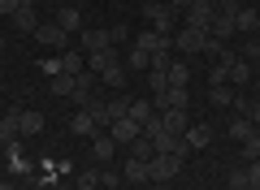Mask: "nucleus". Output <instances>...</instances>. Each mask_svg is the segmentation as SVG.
I'll return each instance as SVG.
<instances>
[{"label":"nucleus","mask_w":260,"mask_h":190,"mask_svg":"<svg viewBox=\"0 0 260 190\" xmlns=\"http://www.w3.org/2000/svg\"><path fill=\"white\" fill-rule=\"evenodd\" d=\"M121 177H126L130 186H143V181H152V177H148V160H135V156H130V160L121 164Z\"/></svg>","instance_id":"a211bd4d"},{"label":"nucleus","mask_w":260,"mask_h":190,"mask_svg":"<svg viewBox=\"0 0 260 190\" xmlns=\"http://www.w3.org/2000/svg\"><path fill=\"white\" fill-rule=\"evenodd\" d=\"M148 87H152V95H160V91H169V78H165V69H152Z\"/></svg>","instance_id":"c9c22d12"},{"label":"nucleus","mask_w":260,"mask_h":190,"mask_svg":"<svg viewBox=\"0 0 260 190\" xmlns=\"http://www.w3.org/2000/svg\"><path fill=\"white\" fill-rule=\"evenodd\" d=\"M221 52H225V44L208 35V39H204V56H217V61H221Z\"/></svg>","instance_id":"4c0bfd02"},{"label":"nucleus","mask_w":260,"mask_h":190,"mask_svg":"<svg viewBox=\"0 0 260 190\" xmlns=\"http://www.w3.org/2000/svg\"><path fill=\"white\" fill-rule=\"evenodd\" d=\"M256 100H260V73H256Z\"/></svg>","instance_id":"a18cd8bd"},{"label":"nucleus","mask_w":260,"mask_h":190,"mask_svg":"<svg viewBox=\"0 0 260 190\" xmlns=\"http://www.w3.org/2000/svg\"><path fill=\"white\" fill-rule=\"evenodd\" d=\"M18 112H22V108H13V112H5V117H0V147H9V143H18V138H22Z\"/></svg>","instance_id":"2eb2a0df"},{"label":"nucleus","mask_w":260,"mask_h":190,"mask_svg":"<svg viewBox=\"0 0 260 190\" xmlns=\"http://www.w3.org/2000/svg\"><path fill=\"white\" fill-rule=\"evenodd\" d=\"M13 26H18V30H26V35H35V26H39V18H35V5H22V9L13 13Z\"/></svg>","instance_id":"bb28decb"},{"label":"nucleus","mask_w":260,"mask_h":190,"mask_svg":"<svg viewBox=\"0 0 260 190\" xmlns=\"http://www.w3.org/2000/svg\"><path fill=\"white\" fill-rule=\"evenodd\" d=\"M186 147H191V151H200V147H208L213 143V126H204V121H200V126H186Z\"/></svg>","instance_id":"6ab92c4d"},{"label":"nucleus","mask_w":260,"mask_h":190,"mask_svg":"<svg viewBox=\"0 0 260 190\" xmlns=\"http://www.w3.org/2000/svg\"><path fill=\"white\" fill-rule=\"evenodd\" d=\"M70 134H78V138H91V134H100L87 108H78V112H74V121H70Z\"/></svg>","instance_id":"aec40b11"},{"label":"nucleus","mask_w":260,"mask_h":190,"mask_svg":"<svg viewBox=\"0 0 260 190\" xmlns=\"http://www.w3.org/2000/svg\"><path fill=\"white\" fill-rule=\"evenodd\" d=\"M256 26H260V13L247 9V5H239V13H234V30H239V35H251Z\"/></svg>","instance_id":"412c9836"},{"label":"nucleus","mask_w":260,"mask_h":190,"mask_svg":"<svg viewBox=\"0 0 260 190\" xmlns=\"http://www.w3.org/2000/svg\"><path fill=\"white\" fill-rule=\"evenodd\" d=\"M113 65H121L117 48H100V52H87V69H91V73H104V69H113Z\"/></svg>","instance_id":"9d476101"},{"label":"nucleus","mask_w":260,"mask_h":190,"mask_svg":"<svg viewBox=\"0 0 260 190\" xmlns=\"http://www.w3.org/2000/svg\"><path fill=\"white\" fill-rule=\"evenodd\" d=\"M234 95H239V87H230V82H221V87H208V100H213L217 108H230Z\"/></svg>","instance_id":"393cba45"},{"label":"nucleus","mask_w":260,"mask_h":190,"mask_svg":"<svg viewBox=\"0 0 260 190\" xmlns=\"http://www.w3.org/2000/svg\"><path fill=\"white\" fill-rule=\"evenodd\" d=\"M143 18H148L152 30H160V35H174V30L182 26V13L169 9V5H160V0H148V5H143Z\"/></svg>","instance_id":"f257e3e1"},{"label":"nucleus","mask_w":260,"mask_h":190,"mask_svg":"<svg viewBox=\"0 0 260 190\" xmlns=\"http://www.w3.org/2000/svg\"><path fill=\"white\" fill-rule=\"evenodd\" d=\"M225 134H230L234 143H247V138L256 134V126H251V117H234L230 126H225Z\"/></svg>","instance_id":"b1692460"},{"label":"nucleus","mask_w":260,"mask_h":190,"mask_svg":"<svg viewBox=\"0 0 260 190\" xmlns=\"http://www.w3.org/2000/svg\"><path fill=\"white\" fill-rule=\"evenodd\" d=\"M126 151L135 156V160H152V156H156V143H152L148 134H139V138H135V143L126 147Z\"/></svg>","instance_id":"c756f323"},{"label":"nucleus","mask_w":260,"mask_h":190,"mask_svg":"<svg viewBox=\"0 0 260 190\" xmlns=\"http://www.w3.org/2000/svg\"><path fill=\"white\" fill-rule=\"evenodd\" d=\"M18 126H22V134H39V130H44V112H39V108H22L18 112Z\"/></svg>","instance_id":"5701e85b"},{"label":"nucleus","mask_w":260,"mask_h":190,"mask_svg":"<svg viewBox=\"0 0 260 190\" xmlns=\"http://www.w3.org/2000/svg\"><path fill=\"white\" fill-rule=\"evenodd\" d=\"M35 39H39L44 48H56V52H70V35H65V30L56 26V22H52V26H35Z\"/></svg>","instance_id":"1a4fd4ad"},{"label":"nucleus","mask_w":260,"mask_h":190,"mask_svg":"<svg viewBox=\"0 0 260 190\" xmlns=\"http://www.w3.org/2000/svg\"><path fill=\"white\" fill-rule=\"evenodd\" d=\"M135 48H143V52L148 56H169L174 52V35H160V30H139V35H135Z\"/></svg>","instance_id":"7ed1b4c3"},{"label":"nucleus","mask_w":260,"mask_h":190,"mask_svg":"<svg viewBox=\"0 0 260 190\" xmlns=\"http://www.w3.org/2000/svg\"><path fill=\"white\" fill-rule=\"evenodd\" d=\"M247 181H251V190L260 186V160H247Z\"/></svg>","instance_id":"58836bf2"},{"label":"nucleus","mask_w":260,"mask_h":190,"mask_svg":"<svg viewBox=\"0 0 260 190\" xmlns=\"http://www.w3.org/2000/svg\"><path fill=\"white\" fill-rule=\"evenodd\" d=\"M109 35H113V44H126L130 30H126V26H109Z\"/></svg>","instance_id":"ea45409f"},{"label":"nucleus","mask_w":260,"mask_h":190,"mask_svg":"<svg viewBox=\"0 0 260 190\" xmlns=\"http://www.w3.org/2000/svg\"><path fill=\"white\" fill-rule=\"evenodd\" d=\"M156 117L165 121V130H169V134H186V126H191V117H186V108H160Z\"/></svg>","instance_id":"ddd939ff"},{"label":"nucleus","mask_w":260,"mask_h":190,"mask_svg":"<svg viewBox=\"0 0 260 190\" xmlns=\"http://www.w3.org/2000/svg\"><path fill=\"white\" fill-rule=\"evenodd\" d=\"M0 52H5V39H0Z\"/></svg>","instance_id":"49530a36"},{"label":"nucleus","mask_w":260,"mask_h":190,"mask_svg":"<svg viewBox=\"0 0 260 190\" xmlns=\"http://www.w3.org/2000/svg\"><path fill=\"white\" fill-rule=\"evenodd\" d=\"M204 39H208V30H195V26H178L174 30V52H204Z\"/></svg>","instance_id":"20e7f679"},{"label":"nucleus","mask_w":260,"mask_h":190,"mask_svg":"<svg viewBox=\"0 0 260 190\" xmlns=\"http://www.w3.org/2000/svg\"><path fill=\"white\" fill-rule=\"evenodd\" d=\"M95 82H100V73H91V69H83V73H74V95L70 100L83 108L87 100H95Z\"/></svg>","instance_id":"0eeeda50"},{"label":"nucleus","mask_w":260,"mask_h":190,"mask_svg":"<svg viewBox=\"0 0 260 190\" xmlns=\"http://www.w3.org/2000/svg\"><path fill=\"white\" fill-rule=\"evenodd\" d=\"M48 95H56V100H70V95H74V73H52V82H48Z\"/></svg>","instance_id":"4be33fe9"},{"label":"nucleus","mask_w":260,"mask_h":190,"mask_svg":"<svg viewBox=\"0 0 260 190\" xmlns=\"http://www.w3.org/2000/svg\"><path fill=\"white\" fill-rule=\"evenodd\" d=\"M104 112H109V126H113V121L130 117V100L126 95H113V100H104Z\"/></svg>","instance_id":"c85d7f7f"},{"label":"nucleus","mask_w":260,"mask_h":190,"mask_svg":"<svg viewBox=\"0 0 260 190\" xmlns=\"http://www.w3.org/2000/svg\"><path fill=\"white\" fill-rule=\"evenodd\" d=\"M5 156H9V173H30V169H35V160L22 151V143H9V147H5Z\"/></svg>","instance_id":"f3484780"},{"label":"nucleus","mask_w":260,"mask_h":190,"mask_svg":"<svg viewBox=\"0 0 260 190\" xmlns=\"http://www.w3.org/2000/svg\"><path fill=\"white\" fill-rule=\"evenodd\" d=\"M213 18H217V5H213V0H191V5H186V13H182V26L208 30V26H213Z\"/></svg>","instance_id":"f03ea898"},{"label":"nucleus","mask_w":260,"mask_h":190,"mask_svg":"<svg viewBox=\"0 0 260 190\" xmlns=\"http://www.w3.org/2000/svg\"><path fill=\"white\" fill-rule=\"evenodd\" d=\"M221 82H230V69H225V65L217 61L213 69H208V87H221Z\"/></svg>","instance_id":"f704fd0d"},{"label":"nucleus","mask_w":260,"mask_h":190,"mask_svg":"<svg viewBox=\"0 0 260 190\" xmlns=\"http://www.w3.org/2000/svg\"><path fill=\"white\" fill-rule=\"evenodd\" d=\"M113 156H117V143H113V138H109V130H100V134H91V160L109 164Z\"/></svg>","instance_id":"9b49d317"},{"label":"nucleus","mask_w":260,"mask_h":190,"mask_svg":"<svg viewBox=\"0 0 260 190\" xmlns=\"http://www.w3.org/2000/svg\"><path fill=\"white\" fill-rule=\"evenodd\" d=\"M121 65H126L130 73H135V69H152V56L143 52V48H130V56H126V61H121Z\"/></svg>","instance_id":"2f4dec72"},{"label":"nucleus","mask_w":260,"mask_h":190,"mask_svg":"<svg viewBox=\"0 0 260 190\" xmlns=\"http://www.w3.org/2000/svg\"><path fill=\"white\" fill-rule=\"evenodd\" d=\"M239 151H243V160H260V134H251L247 143H239Z\"/></svg>","instance_id":"72a5a7b5"},{"label":"nucleus","mask_w":260,"mask_h":190,"mask_svg":"<svg viewBox=\"0 0 260 190\" xmlns=\"http://www.w3.org/2000/svg\"><path fill=\"white\" fill-rule=\"evenodd\" d=\"M78 186H83V190H95V186H104V173H100V169H87L83 177H78Z\"/></svg>","instance_id":"473e14b6"},{"label":"nucleus","mask_w":260,"mask_h":190,"mask_svg":"<svg viewBox=\"0 0 260 190\" xmlns=\"http://www.w3.org/2000/svg\"><path fill=\"white\" fill-rule=\"evenodd\" d=\"M169 9H178V13H186V5H191V0H165Z\"/></svg>","instance_id":"37998d69"},{"label":"nucleus","mask_w":260,"mask_h":190,"mask_svg":"<svg viewBox=\"0 0 260 190\" xmlns=\"http://www.w3.org/2000/svg\"><path fill=\"white\" fill-rule=\"evenodd\" d=\"M139 134H143V126H139V121H130V117H121V121H113V126H109V138L117 147H130Z\"/></svg>","instance_id":"6e6552de"},{"label":"nucleus","mask_w":260,"mask_h":190,"mask_svg":"<svg viewBox=\"0 0 260 190\" xmlns=\"http://www.w3.org/2000/svg\"><path fill=\"white\" fill-rule=\"evenodd\" d=\"M165 78H169V87H186V82H191V69H186L182 61H169Z\"/></svg>","instance_id":"7c9ffc66"},{"label":"nucleus","mask_w":260,"mask_h":190,"mask_svg":"<svg viewBox=\"0 0 260 190\" xmlns=\"http://www.w3.org/2000/svg\"><path fill=\"white\" fill-rule=\"evenodd\" d=\"M126 78H130L126 65H113V69H104V73H100V82H104L109 91H121V87H126Z\"/></svg>","instance_id":"cd10ccee"},{"label":"nucleus","mask_w":260,"mask_h":190,"mask_svg":"<svg viewBox=\"0 0 260 190\" xmlns=\"http://www.w3.org/2000/svg\"><path fill=\"white\" fill-rule=\"evenodd\" d=\"M208 35L221 39V44H225V39H234V35H239V30H234V13H221V9H217V18H213V26H208Z\"/></svg>","instance_id":"dca6fc26"},{"label":"nucleus","mask_w":260,"mask_h":190,"mask_svg":"<svg viewBox=\"0 0 260 190\" xmlns=\"http://www.w3.org/2000/svg\"><path fill=\"white\" fill-rule=\"evenodd\" d=\"M0 190H13V181H0Z\"/></svg>","instance_id":"c03bdc74"},{"label":"nucleus","mask_w":260,"mask_h":190,"mask_svg":"<svg viewBox=\"0 0 260 190\" xmlns=\"http://www.w3.org/2000/svg\"><path fill=\"white\" fill-rule=\"evenodd\" d=\"M152 104H156V112H160V108H186L191 95H186V87H169V91H160Z\"/></svg>","instance_id":"f8f14e48"},{"label":"nucleus","mask_w":260,"mask_h":190,"mask_svg":"<svg viewBox=\"0 0 260 190\" xmlns=\"http://www.w3.org/2000/svg\"><path fill=\"white\" fill-rule=\"evenodd\" d=\"M56 26H61L65 35H83V13H78L74 5H65V9H56Z\"/></svg>","instance_id":"4468645a"},{"label":"nucleus","mask_w":260,"mask_h":190,"mask_svg":"<svg viewBox=\"0 0 260 190\" xmlns=\"http://www.w3.org/2000/svg\"><path fill=\"white\" fill-rule=\"evenodd\" d=\"M78 44H83V52H100V48H117V44H113V35H109V26H83Z\"/></svg>","instance_id":"423d86ee"},{"label":"nucleus","mask_w":260,"mask_h":190,"mask_svg":"<svg viewBox=\"0 0 260 190\" xmlns=\"http://www.w3.org/2000/svg\"><path fill=\"white\" fill-rule=\"evenodd\" d=\"M178 169H182V160H178V156H152L148 160V177L152 181H169V177H178Z\"/></svg>","instance_id":"39448f33"},{"label":"nucleus","mask_w":260,"mask_h":190,"mask_svg":"<svg viewBox=\"0 0 260 190\" xmlns=\"http://www.w3.org/2000/svg\"><path fill=\"white\" fill-rule=\"evenodd\" d=\"M152 117H156V104H152V100H130V121H139V126H148Z\"/></svg>","instance_id":"a878e982"},{"label":"nucleus","mask_w":260,"mask_h":190,"mask_svg":"<svg viewBox=\"0 0 260 190\" xmlns=\"http://www.w3.org/2000/svg\"><path fill=\"white\" fill-rule=\"evenodd\" d=\"M243 52H247V61H260V39H251V44L243 48Z\"/></svg>","instance_id":"a19ab883"},{"label":"nucleus","mask_w":260,"mask_h":190,"mask_svg":"<svg viewBox=\"0 0 260 190\" xmlns=\"http://www.w3.org/2000/svg\"><path fill=\"white\" fill-rule=\"evenodd\" d=\"M247 117H251V126L260 130V100H251V112H247Z\"/></svg>","instance_id":"79ce46f5"},{"label":"nucleus","mask_w":260,"mask_h":190,"mask_svg":"<svg viewBox=\"0 0 260 190\" xmlns=\"http://www.w3.org/2000/svg\"><path fill=\"white\" fill-rule=\"evenodd\" d=\"M230 190H251V181H247V169H234V173H230Z\"/></svg>","instance_id":"e433bc0d"}]
</instances>
